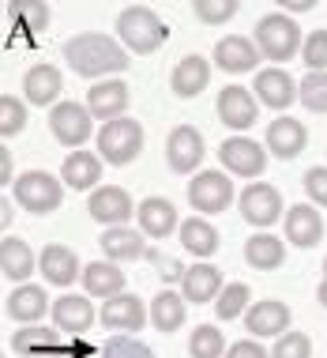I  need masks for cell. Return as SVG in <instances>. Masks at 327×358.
<instances>
[{
  "label": "cell",
  "mask_w": 327,
  "mask_h": 358,
  "mask_svg": "<svg viewBox=\"0 0 327 358\" xmlns=\"http://www.w3.org/2000/svg\"><path fill=\"white\" fill-rule=\"evenodd\" d=\"M34 268H38V260H34L31 245H26L23 238L8 234L4 241H0V272H4V279H12V283L23 287L26 279H31Z\"/></svg>",
  "instance_id": "cell-30"
},
{
  "label": "cell",
  "mask_w": 327,
  "mask_h": 358,
  "mask_svg": "<svg viewBox=\"0 0 327 358\" xmlns=\"http://www.w3.org/2000/svg\"><path fill=\"white\" fill-rule=\"evenodd\" d=\"M207 83H211V64L199 53L181 57V61L173 64V72H169V87H173L177 99H196V94L207 91Z\"/></svg>",
  "instance_id": "cell-22"
},
{
  "label": "cell",
  "mask_w": 327,
  "mask_h": 358,
  "mask_svg": "<svg viewBox=\"0 0 327 358\" xmlns=\"http://www.w3.org/2000/svg\"><path fill=\"white\" fill-rule=\"evenodd\" d=\"M259 57H264V53H259L256 42H252V38H245V34H226L222 42H215V64L226 76L252 72L259 64Z\"/></svg>",
  "instance_id": "cell-18"
},
{
  "label": "cell",
  "mask_w": 327,
  "mask_h": 358,
  "mask_svg": "<svg viewBox=\"0 0 327 358\" xmlns=\"http://www.w3.org/2000/svg\"><path fill=\"white\" fill-rule=\"evenodd\" d=\"M0 185H15V173H12V155H8V148H0Z\"/></svg>",
  "instance_id": "cell-47"
},
{
  "label": "cell",
  "mask_w": 327,
  "mask_h": 358,
  "mask_svg": "<svg viewBox=\"0 0 327 358\" xmlns=\"http://www.w3.org/2000/svg\"><path fill=\"white\" fill-rule=\"evenodd\" d=\"M38 272L45 275L50 287H72L75 275H83V260L75 257V249L53 241V245H45L42 253H38Z\"/></svg>",
  "instance_id": "cell-17"
},
{
  "label": "cell",
  "mask_w": 327,
  "mask_h": 358,
  "mask_svg": "<svg viewBox=\"0 0 327 358\" xmlns=\"http://www.w3.org/2000/svg\"><path fill=\"white\" fill-rule=\"evenodd\" d=\"M185 294L181 290H162V294H155V302H151V324L158 328L162 336L177 332L181 324H185Z\"/></svg>",
  "instance_id": "cell-33"
},
{
  "label": "cell",
  "mask_w": 327,
  "mask_h": 358,
  "mask_svg": "<svg viewBox=\"0 0 327 358\" xmlns=\"http://www.w3.org/2000/svg\"><path fill=\"white\" fill-rule=\"evenodd\" d=\"M226 358H271V351H264L259 340H237V343H229Z\"/></svg>",
  "instance_id": "cell-45"
},
{
  "label": "cell",
  "mask_w": 327,
  "mask_h": 358,
  "mask_svg": "<svg viewBox=\"0 0 327 358\" xmlns=\"http://www.w3.org/2000/svg\"><path fill=\"white\" fill-rule=\"evenodd\" d=\"M102 358H155V351L139 343L136 336H109L102 347Z\"/></svg>",
  "instance_id": "cell-40"
},
{
  "label": "cell",
  "mask_w": 327,
  "mask_h": 358,
  "mask_svg": "<svg viewBox=\"0 0 327 358\" xmlns=\"http://www.w3.org/2000/svg\"><path fill=\"white\" fill-rule=\"evenodd\" d=\"M12 192H15V204L23 211H31V215H50V211H56L64 200V181H56L53 173H45V170H26L15 178Z\"/></svg>",
  "instance_id": "cell-4"
},
{
  "label": "cell",
  "mask_w": 327,
  "mask_h": 358,
  "mask_svg": "<svg viewBox=\"0 0 327 358\" xmlns=\"http://www.w3.org/2000/svg\"><path fill=\"white\" fill-rule=\"evenodd\" d=\"M245 260L252 268H259V272H275L286 260V241L275 234H252L245 241Z\"/></svg>",
  "instance_id": "cell-34"
},
{
  "label": "cell",
  "mask_w": 327,
  "mask_h": 358,
  "mask_svg": "<svg viewBox=\"0 0 327 358\" xmlns=\"http://www.w3.org/2000/svg\"><path fill=\"white\" fill-rule=\"evenodd\" d=\"M290 306L286 302H275V298H264V302H252V309L245 313V328L252 332V340H267V336H286L290 332Z\"/></svg>",
  "instance_id": "cell-16"
},
{
  "label": "cell",
  "mask_w": 327,
  "mask_h": 358,
  "mask_svg": "<svg viewBox=\"0 0 327 358\" xmlns=\"http://www.w3.org/2000/svg\"><path fill=\"white\" fill-rule=\"evenodd\" d=\"M185 272H188V268H181L177 260H162V279H166V283H181Z\"/></svg>",
  "instance_id": "cell-48"
},
{
  "label": "cell",
  "mask_w": 327,
  "mask_h": 358,
  "mask_svg": "<svg viewBox=\"0 0 327 358\" xmlns=\"http://www.w3.org/2000/svg\"><path fill=\"white\" fill-rule=\"evenodd\" d=\"M316 298H320V306L327 309V279H324V283H320V287H316Z\"/></svg>",
  "instance_id": "cell-49"
},
{
  "label": "cell",
  "mask_w": 327,
  "mask_h": 358,
  "mask_svg": "<svg viewBox=\"0 0 327 358\" xmlns=\"http://www.w3.org/2000/svg\"><path fill=\"white\" fill-rule=\"evenodd\" d=\"M26 129V102L15 94H0V136L12 140Z\"/></svg>",
  "instance_id": "cell-38"
},
{
  "label": "cell",
  "mask_w": 327,
  "mask_h": 358,
  "mask_svg": "<svg viewBox=\"0 0 327 358\" xmlns=\"http://www.w3.org/2000/svg\"><path fill=\"white\" fill-rule=\"evenodd\" d=\"M204 136H199L196 124H177L166 136V162L173 173H196V166L204 162Z\"/></svg>",
  "instance_id": "cell-12"
},
{
  "label": "cell",
  "mask_w": 327,
  "mask_h": 358,
  "mask_svg": "<svg viewBox=\"0 0 327 358\" xmlns=\"http://www.w3.org/2000/svg\"><path fill=\"white\" fill-rule=\"evenodd\" d=\"M226 336L218 332V324H196L188 340V355L192 358H226Z\"/></svg>",
  "instance_id": "cell-36"
},
{
  "label": "cell",
  "mask_w": 327,
  "mask_h": 358,
  "mask_svg": "<svg viewBox=\"0 0 327 358\" xmlns=\"http://www.w3.org/2000/svg\"><path fill=\"white\" fill-rule=\"evenodd\" d=\"M72 358H91V355H102V347H94V343H86L83 336H75V340H68V347H64Z\"/></svg>",
  "instance_id": "cell-46"
},
{
  "label": "cell",
  "mask_w": 327,
  "mask_h": 358,
  "mask_svg": "<svg viewBox=\"0 0 327 358\" xmlns=\"http://www.w3.org/2000/svg\"><path fill=\"white\" fill-rule=\"evenodd\" d=\"M297 102L309 113H327V72H309L297 80Z\"/></svg>",
  "instance_id": "cell-37"
},
{
  "label": "cell",
  "mask_w": 327,
  "mask_h": 358,
  "mask_svg": "<svg viewBox=\"0 0 327 358\" xmlns=\"http://www.w3.org/2000/svg\"><path fill=\"white\" fill-rule=\"evenodd\" d=\"M136 219H139V234H143V238H166V234H173V230H181L177 208H173L166 196H147V200H139Z\"/></svg>",
  "instance_id": "cell-24"
},
{
  "label": "cell",
  "mask_w": 327,
  "mask_h": 358,
  "mask_svg": "<svg viewBox=\"0 0 327 358\" xmlns=\"http://www.w3.org/2000/svg\"><path fill=\"white\" fill-rule=\"evenodd\" d=\"M61 69L56 64H34L31 72L23 76V99L31 102V106H56V99H61Z\"/></svg>",
  "instance_id": "cell-27"
},
{
  "label": "cell",
  "mask_w": 327,
  "mask_h": 358,
  "mask_svg": "<svg viewBox=\"0 0 327 358\" xmlns=\"http://www.w3.org/2000/svg\"><path fill=\"white\" fill-rule=\"evenodd\" d=\"M86 211H91V219L102 222L105 230H117V227H128V219L136 215L139 208L132 204V196H128L121 185H102V189L91 192Z\"/></svg>",
  "instance_id": "cell-9"
},
{
  "label": "cell",
  "mask_w": 327,
  "mask_h": 358,
  "mask_svg": "<svg viewBox=\"0 0 327 358\" xmlns=\"http://www.w3.org/2000/svg\"><path fill=\"white\" fill-rule=\"evenodd\" d=\"M256 102H264L267 110H290L297 102V80L286 69H264L256 72Z\"/></svg>",
  "instance_id": "cell-20"
},
{
  "label": "cell",
  "mask_w": 327,
  "mask_h": 358,
  "mask_svg": "<svg viewBox=\"0 0 327 358\" xmlns=\"http://www.w3.org/2000/svg\"><path fill=\"white\" fill-rule=\"evenodd\" d=\"M271 358H312V340L305 332H286L275 340Z\"/></svg>",
  "instance_id": "cell-42"
},
{
  "label": "cell",
  "mask_w": 327,
  "mask_h": 358,
  "mask_svg": "<svg viewBox=\"0 0 327 358\" xmlns=\"http://www.w3.org/2000/svg\"><path fill=\"white\" fill-rule=\"evenodd\" d=\"M237 208H241V219L248 227L267 230L271 222L282 219V192L275 185H267V181H252V185H245V192L237 196Z\"/></svg>",
  "instance_id": "cell-8"
},
{
  "label": "cell",
  "mask_w": 327,
  "mask_h": 358,
  "mask_svg": "<svg viewBox=\"0 0 327 358\" xmlns=\"http://www.w3.org/2000/svg\"><path fill=\"white\" fill-rule=\"evenodd\" d=\"M128 102H132V91L124 80H102V83H91V91H86V110L102 124L121 121L128 113Z\"/></svg>",
  "instance_id": "cell-13"
},
{
  "label": "cell",
  "mask_w": 327,
  "mask_h": 358,
  "mask_svg": "<svg viewBox=\"0 0 327 358\" xmlns=\"http://www.w3.org/2000/svg\"><path fill=\"white\" fill-rule=\"evenodd\" d=\"M222 272H218L215 264H188L185 279H181V294H185V302L192 306H204V302H218V294H222Z\"/></svg>",
  "instance_id": "cell-25"
},
{
  "label": "cell",
  "mask_w": 327,
  "mask_h": 358,
  "mask_svg": "<svg viewBox=\"0 0 327 358\" xmlns=\"http://www.w3.org/2000/svg\"><path fill=\"white\" fill-rule=\"evenodd\" d=\"M264 148L275 155V159H297L305 148H309V129H305L297 117L290 113H282V117H275L267 124V136H264Z\"/></svg>",
  "instance_id": "cell-14"
},
{
  "label": "cell",
  "mask_w": 327,
  "mask_h": 358,
  "mask_svg": "<svg viewBox=\"0 0 327 358\" xmlns=\"http://www.w3.org/2000/svg\"><path fill=\"white\" fill-rule=\"evenodd\" d=\"M301 45H305L301 27L294 23L290 12H267L256 23V50L264 53L267 61H275V69L286 64L290 57H301Z\"/></svg>",
  "instance_id": "cell-3"
},
{
  "label": "cell",
  "mask_w": 327,
  "mask_h": 358,
  "mask_svg": "<svg viewBox=\"0 0 327 358\" xmlns=\"http://www.w3.org/2000/svg\"><path fill=\"white\" fill-rule=\"evenodd\" d=\"M324 279H327V260H324Z\"/></svg>",
  "instance_id": "cell-51"
},
{
  "label": "cell",
  "mask_w": 327,
  "mask_h": 358,
  "mask_svg": "<svg viewBox=\"0 0 327 358\" xmlns=\"http://www.w3.org/2000/svg\"><path fill=\"white\" fill-rule=\"evenodd\" d=\"M301 61L309 72H327V31H312L301 45Z\"/></svg>",
  "instance_id": "cell-41"
},
{
  "label": "cell",
  "mask_w": 327,
  "mask_h": 358,
  "mask_svg": "<svg viewBox=\"0 0 327 358\" xmlns=\"http://www.w3.org/2000/svg\"><path fill=\"white\" fill-rule=\"evenodd\" d=\"M256 99H252V91H245V87H237V83H229L222 87V94H218V121L226 124V129H234V132H245V129H252L256 124Z\"/></svg>",
  "instance_id": "cell-19"
},
{
  "label": "cell",
  "mask_w": 327,
  "mask_h": 358,
  "mask_svg": "<svg viewBox=\"0 0 327 358\" xmlns=\"http://www.w3.org/2000/svg\"><path fill=\"white\" fill-rule=\"evenodd\" d=\"M305 196H309L316 208H327V166L305 170Z\"/></svg>",
  "instance_id": "cell-43"
},
{
  "label": "cell",
  "mask_w": 327,
  "mask_h": 358,
  "mask_svg": "<svg viewBox=\"0 0 327 358\" xmlns=\"http://www.w3.org/2000/svg\"><path fill=\"white\" fill-rule=\"evenodd\" d=\"M237 8H241L237 0H196V4H192V15H196L199 23L215 27V23H226V19H234Z\"/></svg>",
  "instance_id": "cell-39"
},
{
  "label": "cell",
  "mask_w": 327,
  "mask_h": 358,
  "mask_svg": "<svg viewBox=\"0 0 327 358\" xmlns=\"http://www.w3.org/2000/svg\"><path fill=\"white\" fill-rule=\"evenodd\" d=\"M50 132L56 143L83 151V143L94 136V117L86 110V102H56L50 110Z\"/></svg>",
  "instance_id": "cell-6"
},
{
  "label": "cell",
  "mask_w": 327,
  "mask_h": 358,
  "mask_svg": "<svg viewBox=\"0 0 327 358\" xmlns=\"http://www.w3.org/2000/svg\"><path fill=\"white\" fill-rule=\"evenodd\" d=\"M105 260H113V264H124V260H139L147 257V245H143V234H136L132 227H117V230H105L98 238Z\"/></svg>",
  "instance_id": "cell-31"
},
{
  "label": "cell",
  "mask_w": 327,
  "mask_h": 358,
  "mask_svg": "<svg viewBox=\"0 0 327 358\" xmlns=\"http://www.w3.org/2000/svg\"><path fill=\"white\" fill-rule=\"evenodd\" d=\"M188 200L199 215H218L234 204V181L222 170H199L188 181Z\"/></svg>",
  "instance_id": "cell-7"
},
{
  "label": "cell",
  "mask_w": 327,
  "mask_h": 358,
  "mask_svg": "<svg viewBox=\"0 0 327 358\" xmlns=\"http://www.w3.org/2000/svg\"><path fill=\"white\" fill-rule=\"evenodd\" d=\"M248 309H252V290H248V283H226V290L215 302L218 321H237V317L248 313Z\"/></svg>",
  "instance_id": "cell-35"
},
{
  "label": "cell",
  "mask_w": 327,
  "mask_h": 358,
  "mask_svg": "<svg viewBox=\"0 0 327 358\" xmlns=\"http://www.w3.org/2000/svg\"><path fill=\"white\" fill-rule=\"evenodd\" d=\"M53 317V328L56 332H64L68 340H75V336H86L94 328V321H98V313H94L91 298L86 294H61L50 309Z\"/></svg>",
  "instance_id": "cell-11"
},
{
  "label": "cell",
  "mask_w": 327,
  "mask_h": 358,
  "mask_svg": "<svg viewBox=\"0 0 327 358\" xmlns=\"http://www.w3.org/2000/svg\"><path fill=\"white\" fill-rule=\"evenodd\" d=\"M61 53L68 61V69L75 76H83V80H113V76L128 72V64H132V53L124 50L117 38L98 34V31H83V34L68 38L61 45Z\"/></svg>",
  "instance_id": "cell-1"
},
{
  "label": "cell",
  "mask_w": 327,
  "mask_h": 358,
  "mask_svg": "<svg viewBox=\"0 0 327 358\" xmlns=\"http://www.w3.org/2000/svg\"><path fill=\"white\" fill-rule=\"evenodd\" d=\"M64 332H56L53 324H26V328H15L12 336V351L15 355H61L68 343H61Z\"/></svg>",
  "instance_id": "cell-29"
},
{
  "label": "cell",
  "mask_w": 327,
  "mask_h": 358,
  "mask_svg": "<svg viewBox=\"0 0 327 358\" xmlns=\"http://www.w3.org/2000/svg\"><path fill=\"white\" fill-rule=\"evenodd\" d=\"M117 42L128 53H158L169 42V27L151 12L147 4H128L117 15Z\"/></svg>",
  "instance_id": "cell-2"
},
{
  "label": "cell",
  "mask_w": 327,
  "mask_h": 358,
  "mask_svg": "<svg viewBox=\"0 0 327 358\" xmlns=\"http://www.w3.org/2000/svg\"><path fill=\"white\" fill-rule=\"evenodd\" d=\"M53 358H72V355H68V351H61V355H53Z\"/></svg>",
  "instance_id": "cell-50"
},
{
  "label": "cell",
  "mask_w": 327,
  "mask_h": 358,
  "mask_svg": "<svg viewBox=\"0 0 327 358\" xmlns=\"http://www.w3.org/2000/svg\"><path fill=\"white\" fill-rule=\"evenodd\" d=\"M320 238H324V219L316 211V204H294L286 211V241L290 245L312 249V245H320Z\"/></svg>",
  "instance_id": "cell-23"
},
{
  "label": "cell",
  "mask_w": 327,
  "mask_h": 358,
  "mask_svg": "<svg viewBox=\"0 0 327 358\" xmlns=\"http://www.w3.org/2000/svg\"><path fill=\"white\" fill-rule=\"evenodd\" d=\"M181 245L188 249L196 260H207V257H215L218 253V245H222V238H218V230L211 227L207 219H199V215H192L181 222Z\"/></svg>",
  "instance_id": "cell-32"
},
{
  "label": "cell",
  "mask_w": 327,
  "mask_h": 358,
  "mask_svg": "<svg viewBox=\"0 0 327 358\" xmlns=\"http://www.w3.org/2000/svg\"><path fill=\"white\" fill-rule=\"evenodd\" d=\"M147 317H151V309L143 306L136 294H117V298H109V302H102L98 321L105 328H113L117 336H132L147 324Z\"/></svg>",
  "instance_id": "cell-15"
},
{
  "label": "cell",
  "mask_w": 327,
  "mask_h": 358,
  "mask_svg": "<svg viewBox=\"0 0 327 358\" xmlns=\"http://www.w3.org/2000/svg\"><path fill=\"white\" fill-rule=\"evenodd\" d=\"M83 290L86 298H102V302H109V298L124 294V272L121 264H113V260H94V264H83Z\"/></svg>",
  "instance_id": "cell-26"
},
{
  "label": "cell",
  "mask_w": 327,
  "mask_h": 358,
  "mask_svg": "<svg viewBox=\"0 0 327 358\" xmlns=\"http://www.w3.org/2000/svg\"><path fill=\"white\" fill-rule=\"evenodd\" d=\"M98 155L109 166H128L143 155V124L136 117H121L98 129Z\"/></svg>",
  "instance_id": "cell-5"
},
{
  "label": "cell",
  "mask_w": 327,
  "mask_h": 358,
  "mask_svg": "<svg viewBox=\"0 0 327 358\" xmlns=\"http://www.w3.org/2000/svg\"><path fill=\"white\" fill-rule=\"evenodd\" d=\"M12 15H19L26 27H34V31L50 27V8H45V4H31V0H23V4H12Z\"/></svg>",
  "instance_id": "cell-44"
},
{
  "label": "cell",
  "mask_w": 327,
  "mask_h": 358,
  "mask_svg": "<svg viewBox=\"0 0 327 358\" xmlns=\"http://www.w3.org/2000/svg\"><path fill=\"white\" fill-rule=\"evenodd\" d=\"M64 185L75 189V192H86V189H102V155L94 151H72L68 159H64Z\"/></svg>",
  "instance_id": "cell-28"
},
{
  "label": "cell",
  "mask_w": 327,
  "mask_h": 358,
  "mask_svg": "<svg viewBox=\"0 0 327 358\" xmlns=\"http://www.w3.org/2000/svg\"><path fill=\"white\" fill-rule=\"evenodd\" d=\"M45 309H53V306H50V294H45V287H34V283L15 287L12 294H8V302H4V313L12 317L19 328L38 324V321L45 317Z\"/></svg>",
  "instance_id": "cell-21"
},
{
  "label": "cell",
  "mask_w": 327,
  "mask_h": 358,
  "mask_svg": "<svg viewBox=\"0 0 327 358\" xmlns=\"http://www.w3.org/2000/svg\"><path fill=\"white\" fill-rule=\"evenodd\" d=\"M218 159H222L226 173H237V178H256L267 170V148L248 136H229L222 148H218Z\"/></svg>",
  "instance_id": "cell-10"
}]
</instances>
